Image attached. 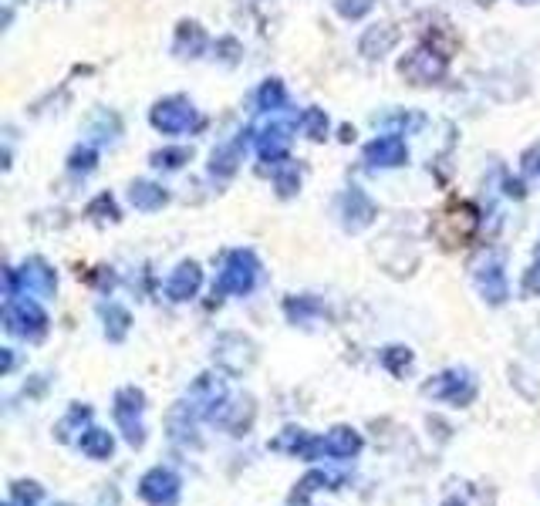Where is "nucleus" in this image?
I'll list each match as a JSON object with an SVG mask.
<instances>
[{
	"label": "nucleus",
	"instance_id": "9d476101",
	"mask_svg": "<svg viewBox=\"0 0 540 506\" xmlns=\"http://www.w3.org/2000/svg\"><path fill=\"white\" fill-rule=\"evenodd\" d=\"M376 216H378V209H376V203H372V196H368L365 189L352 186L342 196V227L348 233L368 230V227L376 223Z\"/></svg>",
	"mask_w": 540,
	"mask_h": 506
},
{
	"label": "nucleus",
	"instance_id": "dca6fc26",
	"mask_svg": "<svg viewBox=\"0 0 540 506\" xmlns=\"http://www.w3.org/2000/svg\"><path fill=\"white\" fill-rule=\"evenodd\" d=\"M217 418H220L223 429L230 432V436H243L247 426L254 422V398H237L233 406H223Z\"/></svg>",
	"mask_w": 540,
	"mask_h": 506
},
{
	"label": "nucleus",
	"instance_id": "f03ea898",
	"mask_svg": "<svg viewBox=\"0 0 540 506\" xmlns=\"http://www.w3.org/2000/svg\"><path fill=\"white\" fill-rule=\"evenodd\" d=\"M257 274H260V264L250 250H233L223 264V274L213 287V298H223V294H250L257 284Z\"/></svg>",
	"mask_w": 540,
	"mask_h": 506
},
{
	"label": "nucleus",
	"instance_id": "4468645a",
	"mask_svg": "<svg viewBox=\"0 0 540 506\" xmlns=\"http://www.w3.org/2000/svg\"><path fill=\"white\" fill-rule=\"evenodd\" d=\"M476 287H480V294L490 304H503L510 298L507 274H503V267L496 264V260H483V264L476 267Z\"/></svg>",
	"mask_w": 540,
	"mask_h": 506
},
{
	"label": "nucleus",
	"instance_id": "1a4fd4ad",
	"mask_svg": "<svg viewBox=\"0 0 540 506\" xmlns=\"http://www.w3.org/2000/svg\"><path fill=\"white\" fill-rule=\"evenodd\" d=\"M398 71L412 81V85H439L446 75V58L436 47H416L408 58H402Z\"/></svg>",
	"mask_w": 540,
	"mask_h": 506
},
{
	"label": "nucleus",
	"instance_id": "4be33fe9",
	"mask_svg": "<svg viewBox=\"0 0 540 506\" xmlns=\"http://www.w3.org/2000/svg\"><path fill=\"white\" fill-rule=\"evenodd\" d=\"M101 321H105V334H109V342H122L125 334H129V311L119 308V304H101Z\"/></svg>",
	"mask_w": 540,
	"mask_h": 506
},
{
	"label": "nucleus",
	"instance_id": "4c0bfd02",
	"mask_svg": "<svg viewBox=\"0 0 540 506\" xmlns=\"http://www.w3.org/2000/svg\"><path fill=\"white\" fill-rule=\"evenodd\" d=\"M14 368V352L11 348H4V372H11Z\"/></svg>",
	"mask_w": 540,
	"mask_h": 506
},
{
	"label": "nucleus",
	"instance_id": "cd10ccee",
	"mask_svg": "<svg viewBox=\"0 0 540 506\" xmlns=\"http://www.w3.org/2000/svg\"><path fill=\"white\" fill-rule=\"evenodd\" d=\"M274 183H277V193H281V196H294V193H298V186H301V176H298V169H294V165H281V169H277V176H274Z\"/></svg>",
	"mask_w": 540,
	"mask_h": 506
},
{
	"label": "nucleus",
	"instance_id": "6ab92c4d",
	"mask_svg": "<svg viewBox=\"0 0 540 506\" xmlns=\"http://www.w3.org/2000/svg\"><path fill=\"white\" fill-rule=\"evenodd\" d=\"M324 449H328V456H334V459H352L355 452L362 449V436L355 429H348V426H338V429L328 432Z\"/></svg>",
	"mask_w": 540,
	"mask_h": 506
},
{
	"label": "nucleus",
	"instance_id": "b1692460",
	"mask_svg": "<svg viewBox=\"0 0 540 506\" xmlns=\"http://www.w3.org/2000/svg\"><path fill=\"white\" fill-rule=\"evenodd\" d=\"M257 105L264 111H277L287 105V89L284 81H277V78H270V81H264L260 85V91H257Z\"/></svg>",
	"mask_w": 540,
	"mask_h": 506
},
{
	"label": "nucleus",
	"instance_id": "7ed1b4c3",
	"mask_svg": "<svg viewBox=\"0 0 540 506\" xmlns=\"http://www.w3.org/2000/svg\"><path fill=\"white\" fill-rule=\"evenodd\" d=\"M149 121L165 135H179V132H189V129H199V125H203L199 111L193 109V101L183 99V95L155 101L153 111H149Z\"/></svg>",
	"mask_w": 540,
	"mask_h": 506
},
{
	"label": "nucleus",
	"instance_id": "f704fd0d",
	"mask_svg": "<svg viewBox=\"0 0 540 506\" xmlns=\"http://www.w3.org/2000/svg\"><path fill=\"white\" fill-rule=\"evenodd\" d=\"M520 163H524V173H527V176H540V142L530 145Z\"/></svg>",
	"mask_w": 540,
	"mask_h": 506
},
{
	"label": "nucleus",
	"instance_id": "a878e982",
	"mask_svg": "<svg viewBox=\"0 0 540 506\" xmlns=\"http://www.w3.org/2000/svg\"><path fill=\"white\" fill-rule=\"evenodd\" d=\"M284 308H287V318L294 321V324H308L314 314H321V304L314 298H291Z\"/></svg>",
	"mask_w": 540,
	"mask_h": 506
},
{
	"label": "nucleus",
	"instance_id": "9b49d317",
	"mask_svg": "<svg viewBox=\"0 0 540 506\" xmlns=\"http://www.w3.org/2000/svg\"><path fill=\"white\" fill-rule=\"evenodd\" d=\"M139 493H143L145 503L153 506H173L179 496V476L173 469H163V466H155L149 473L143 476V483H139Z\"/></svg>",
	"mask_w": 540,
	"mask_h": 506
},
{
	"label": "nucleus",
	"instance_id": "423d86ee",
	"mask_svg": "<svg viewBox=\"0 0 540 506\" xmlns=\"http://www.w3.org/2000/svg\"><path fill=\"white\" fill-rule=\"evenodd\" d=\"M213 358L227 374H243L250 364L257 362V344L247 338V334H220L217 338V348H213Z\"/></svg>",
	"mask_w": 540,
	"mask_h": 506
},
{
	"label": "nucleus",
	"instance_id": "393cba45",
	"mask_svg": "<svg viewBox=\"0 0 540 506\" xmlns=\"http://www.w3.org/2000/svg\"><path fill=\"white\" fill-rule=\"evenodd\" d=\"M301 129H304V135H308L311 142H321V139L328 135L331 121L321 109H304L301 111Z\"/></svg>",
	"mask_w": 540,
	"mask_h": 506
},
{
	"label": "nucleus",
	"instance_id": "ddd939ff",
	"mask_svg": "<svg viewBox=\"0 0 540 506\" xmlns=\"http://www.w3.org/2000/svg\"><path fill=\"white\" fill-rule=\"evenodd\" d=\"M199 284H203V270L193 260H183V264L173 270V277L165 280V298L169 300H189L196 298Z\"/></svg>",
	"mask_w": 540,
	"mask_h": 506
},
{
	"label": "nucleus",
	"instance_id": "72a5a7b5",
	"mask_svg": "<svg viewBox=\"0 0 540 506\" xmlns=\"http://www.w3.org/2000/svg\"><path fill=\"white\" fill-rule=\"evenodd\" d=\"M41 500V486L37 483H17L14 486V503L17 506H34Z\"/></svg>",
	"mask_w": 540,
	"mask_h": 506
},
{
	"label": "nucleus",
	"instance_id": "c9c22d12",
	"mask_svg": "<svg viewBox=\"0 0 540 506\" xmlns=\"http://www.w3.org/2000/svg\"><path fill=\"white\" fill-rule=\"evenodd\" d=\"M524 287H527V294H537L540 290V247H537V253H534V267H530L527 277H524Z\"/></svg>",
	"mask_w": 540,
	"mask_h": 506
},
{
	"label": "nucleus",
	"instance_id": "f257e3e1",
	"mask_svg": "<svg viewBox=\"0 0 540 506\" xmlns=\"http://www.w3.org/2000/svg\"><path fill=\"white\" fill-rule=\"evenodd\" d=\"M476 230H480V209L473 203H450V206H442L436 213V220H432V233H436V240L446 247V250H460L466 243L473 240Z\"/></svg>",
	"mask_w": 540,
	"mask_h": 506
},
{
	"label": "nucleus",
	"instance_id": "e433bc0d",
	"mask_svg": "<svg viewBox=\"0 0 540 506\" xmlns=\"http://www.w3.org/2000/svg\"><path fill=\"white\" fill-rule=\"evenodd\" d=\"M507 193H510V196H524V186H520V183H514V179H507Z\"/></svg>",
	"mask_w": 540,
	"mask_h": 506
},
{
	"label": "nucleus",
	"instance_id": "bb28decb",
	"mask_svg": "<svg viewBox=\"0 0 540 506\" xmlns=\"http://www.w3.org/2000/svg\"><path fill=\"white\" fill-rule=\"evenodd\" d=\"M91 135H95L99 142H115V135H119V119L109 115V111H99L95 121H91Z\"/></svg>",
	"mask_w": 540,
	"mask_h": 506
},
{
	"label": "nucleus",
	"instance_id": "5701e85b",
	"mask_svg": "<svg viewBox=\"0 0 540 506\" xmlns=\"http://www.w3.org/2000/svg\"><path fill=\"white\" fill-rule=\"evenodd\" d=\"M78 446H81V452L85 456H91V459H109L111 456V436L109 432H101V429H89L81 439H78Z\"/></svg>",
	"mask_w": 540,
	"mask_h": 506
},
{
	"label": "nucleus",
	"instance_id": "2f4dec72",
	"mask_svg": "<svg viewBox=\"0 0 540 506\" xmlns=\"http://www.w3.org/2000/svg\"><path fill=\"white\" fill-rule=\"evenodd\" d=\"M89 216L91 220H119V206H115V199L109 196V193H101L95 203L89 206Z\"/></svg>",
	"mask_w": 540,
	"mask_h": 506
},
{
	"label": "nucleus",
	"instance_id": "c85d7f7f",
	"mask_svg": "<svg viewBox=\"0 0 540 506\" xmlns=\"http://www.w3.org/2000/svg\"><path fill=\"white\" fill-rule=\"evenodd\" d=\"M183 163H189V149H183V145H176V149H159L153 155V165H159V169H179Z\"/></svg>",
	"mask_w": 540,
	"mask_h": 506
},
{
	"label": "nucleus",
	"instance_id": "a211bd4d",
	"mask_svg": "<svg viewBox=\"0 0 540 506\" xmlns=\"http://www.w3.org/2000/svg\"><path fill=\"white\" fill-rule=\"evenodd\" d=\"M129 199H132L135 209L155 213V209H163L165 203H169V193H165L163 186L149 183V179H139V183H132V189H129Z\"/></svg>",
	"mask_w": 540,
	"mask_h": 506
},
{
	"label": "nucleus",
	"instance_id": "aec40b11",
	"mask_svg": "<svg viewBox=\"0 0 540 506\" xmlns=\"http://www.w3.org/2000/svg\"><path fill=\"white\" fill-rule=\"evenodd\" d=\"M398 34L396 27H388V24H382V27H372V31L362 37V55L368 58V61H376V58H386L392 47H396Z\"/></svg>",
	"mask_w": 540,
	"mask_h": 506
},
{
	"label": "nucleus",
	"instance_id": "39448f33",
	"mask_svg": "<svg viewBox=\"0 0 540 506\" xmlns=\"http://www.w3.org/2000/svg\"><path fill=\"white\" fill-rule=\"evenodd\" d=\"M17 287H24L27 294L48 298V294H55L58 277L41 257H31V260H24L21 270H7V298H17Z\"/></svg>",
	"mask_w": 540,
	"mask_h": 506
},
{
	"label": "nucleus",
	"instance_id": "f3484780",
	"mask_svg": "<svg viewBox=\"0 0 540 506\" xmlns=\"http://www.w3.org/2000/svg\"><path fill=\"white\" fill-rule=\"evenodd\" d=\"M173 51H176L179 58H199L203 51H206V34H203V27L193 21H183L176 27V41H173Z\"/></svg>",
	"mask_w": 540,
	"mask_h": 506
},
{
	"label": "nucleus",
	"instance_id": "473e14b6",
	"mask_svg": "<svg viewBox=\"0 0 540 506\" xmlns=\"http://www.w3.org/2000/svg\"><path fill=\"white\" fill-rule=\"evenodd\" d=\"M372 4L376 0H334V11L342 14V17H348V21H358V17H365V14L372 11Z\"/></svg>",
	"mask_w": 540,
	"mask_h": 506
},
{
	"label": "nucleus",
	"instance_id": "2eb2a0df",
	"mask_svg": "<svg viewBox=\"0 0 540 506\" xmlns=\"http://www.w3.org/2000/svg\"><path fill=\"white\" fill-rule=\"evenodd\" d=\"M287 149H291V125H284V121H270L264 132L257 135V153L264 163L287 159Z\"/></svg>",
	"mask_w": 540,
	"mask_h": 506
},
{
	"label": "nucleus",
	"instance_id": "7c9ffc66",
	"mask_svg": "<svg viewBox=\"0 0 540 506\" xmlns=\"http://www.w3.org/2000/svg\"><path fill=\"white\" fill-rule=\"evenodd\" d=\"M382 364H386L388 372L402 374L408 364H412V352H408V348H386V352H382Z\"/></svg>",
	"mask_w": 540,
	"mask_h": 506
},
{
	"label": "nucleus",
	"instance_id": "20e7f679",
	"mask_svg": "<svg viewBox=\"0 0 540 506\" xmlns=\"http://www.w3.org/2000/svg\"><path fill=\"white\" fill-rule=\"evenodd\" d=\"M4 328L17 334V338L37 342V338H45L48 331V314L27 298H7V304H4Z\"/></svg>",
	"mask_w": 540,
	"mask_h": 506
},
{
	"label": "nucleus",
	"instance_id": "412c9836",
	"mask_svg": "<svg viewBox=\"0 0 540 506\" xmlns=\"http://www.w3.org/2000/svg\"><path fill=\"white\" fill-rule=\"evenodd\" d=\"M240 159H243V139H237V142H230V145H220V149L213 153L210 173L220 179H230L233 173H237Z\"/></svg>",
	"mask_w": 540,
	"mask_h": 506
},
{
	"label": "nucleus",
	"instance_id": "58836bf2",
	"mask_svg": "<svg viewBox=\"0 0 540 506\" xmlns=\"http://www.w3.org/2000/svg\"><path fill=\"white\" fill-rule=\"evenodd\" d=\"M11 506H17V503H11Z\"/></svg>",
	"mask_w": 540,
	"mask_h": 506
},
{
	"label": "nucleus",
	"instance_id": "0eeeda50",
	"mask_svg": "<svg viewBox=\"0 0 540 506\" xmlns=\"http://www.w3.org/2000/svg\"><path fill=\"white\" fill-rule=\"evenodd\" d=\"M422 392L432 398H442V402H452V406H470L476 398V382L470 372L452 368V372H442V374H436L432 382H426Z\"/></svg>",
	"mask_w": 540,
	"mask_h": 506
},
{
	"label": "nucleus",
	"instance_id": "6e6552de",
	"mask_svg": "<svg viewBox=\"0 0 540 506\" xmlns=\"http://www.w3.org/2000/svg\"><path fill=\"white\" fill-rule=\"evenodd\" d=\"M143 408H145V395L139 388H119V395H115V422H119V429L125 432V439L129 446H143Z\"/></svg>",
	"mask_w": 540,
	"mask_h": 506
},
{
	"label": "nucleus",
	"instance_id": "c756f323",
	"mask_svg": "<svg viewBox=\"0 0 540 506\" xmlns=\"http://www.w3.org/2000/svg\"><path fill=\"white\" fill-rule=\"evenodd\" d=\"M95 159H99V155H95V149H91V145H81V149H75V153H71V159H68V169L85 176V173H91V169H95Z\"/></svg>",
	"mask_w": 540,
	"mask_h": 506
},
{
	"label": "nucleus",
	"instance_id": "f8f14e48",
	"mask_svg": "<svg viewBox=\"0 0 540 506\" xmlns=\"http://www.w3.org/2000/svg\"><path fill=\"white\" fill-rule=\"evenodd\" d=\"M408 149L398 135H382L376 142L365 145V163L372 169H396V165H406Z\"/></svg>",
	"mask_w": 540,
	"mask_h": 506
}]
</instances>
